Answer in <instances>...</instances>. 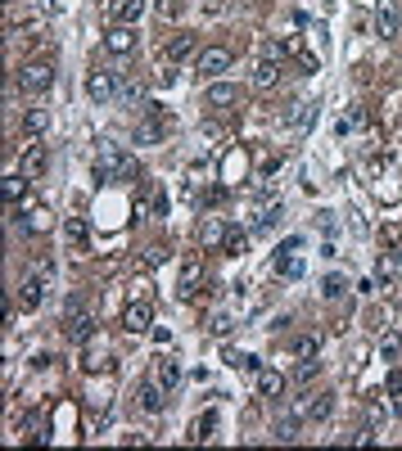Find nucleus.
I'll use <instances>...</instances> for the list:
<instances>
[{"instance_id":"nucleus-12","label":"nucleus","mask_w":402,"mask_h":451,"mask_svg":"<svg viewBox=\"0 0 402 451\" xmlns=\"http://www.w3.org/2000/svg\"><path fill=\"white\" fill-rule=\"evenodd\" d=\"M199 50V36L195 32H177L168 45H163V54H168V63H181V59H190V54Z\"/></svg>"},{"instance_id":"nucleus-13","label":"nucleus","mask_w":402,"mask_h":451,"mask_svg":"<svg viewBox=\"0 0 402 451\" xmlns=\"http://www.w3.org/2000/svg\"><path fill=\"white\" fill-rule=\"evenodd\" d=\"M294 411H299L303 420H325V415L334 411V397H330V392H312V397H308V402H299Z\"/></svg>"},{"instance_id":"nucleus-34","label":"nucleus","mask_w":402,"mask_h":451,"mask_svg":"<svg viewBox=\"0 0 402 451\" xmlns=\"http://www.w3.org/2000/svg\"><path fill=\"white\" fill-rule=\"evenodd\" d=\"M317 348H321V339H317V334H303V339L294 343V352H299V357H317Z\"/></svg>"},{"instance_id":"nucleus-21","label":"nucleus","mask_w":402,"mask_h":451,"mask_svg":"<svg viewBox=\"0 0 402 451\" xmlns=\"http://www.w3.org/2000/svg\"><path fill=\"white\" fill-rule=\"evenodd\" d=\"M258 388H262V397H281V392L290 388V379H285L281 370H262V379H258Z\"/></svg>"},{"instance_id":"nucleus-35","label":"nucleus","mask_w":402,"mask_h":451,"mask_svg":"<svg viewBox=\"0 0 402 451\" xmlns=\"http://www.w3.org/2000/svg\"><path fill=\"white\" fill-rule=\"evenodd\" d=\"M204 244H226V230L217 226V222H208L204 226Z\"/></svg>"},{"instance_id":"nucleus-6","label":"nucleus","mask_w":402,"mask_h":451,"mask_svg":"<svg viewBox=\"0 0 402 451\" xmlns=\"http://www.w3.org/2000/svg\"><path fill=\"white\" fill-rule=\"evenodd\" d=\"M118 72H109V68H91L86 72V95H91L95 104H109V100H118Z\"/></svg>"},{"instance_id":"nucleus-25","label":"nucleus","mask_w":402,"mask_h":451,"mask_svg":"<svg viewBox=\"0 0 402 451\" xmlns=\"http://www.w3.org/2000/svg\"><path fill=\"white\" fill-rule=\"evenodd\" d=\"M308 109H312V104H303V100H294V104H290V109H285V113H281V127H303V122H308Z\"/></svg>"},{"instance_id":"nucleus-4","label":"nucleus","mask_w":402,"mask_h":451,"mask_svg":"<svg viewBox=\"0 0 402 451\" xmlns=\"http://www.w3.org/2000/svg\"><path fill=\"white\" fill-rule=\"evenodd\" d=\"M45 167H50V149L41 145V136H27L23 153H18V171H23L27 181H41V176H45Z\"/></svg>"},{"instance_id":"nucleus-30","label":"nucleus","mask_w":402,"mask_h":451,"mask_svg":"<svg viewBox=\"0 0 402 451\" xmlns=\"http://www.w3.org/2000/svg\"><path fill=\"white\" fill-rule=\"evenodd\" d=\"M380 36H398V9L394 5L380 9Z\"/></svg>"},{"instance_id":"nucleus-16","label":"nucleus","mask_w":402,"mask_h":451,"mask_svg":"<svg viewBox=\"0 0 402 451\" xmlns=\"http://www.w3.org/2000/svg\"><path fill=\"white\" fill-rule=\"evenodd\" d=\"M140 14H145V0H113V5H109L113 23H131V27H136Z\"/></svg>"},{"instance_id":"nucleus-10","label":"nucleus","mask_w":402,"mask_h":451,"mask_svg":"<svg viewBox=\"0 0 402 451\" xmlns=\"http://www.w3.org/2000/svg\"><path fill=\"white\" fill-rule=\"evenodd\" d=\"M45 303V275H23L18 280V307L23 312H36Z\"/></svg>"},{"instance_id":"nucleus-42","label":"nucleus","mask_w":402,"mask_h":451,"mask_svg":"<svg viewBox=\"0 0 402 451\" xmlns=\"http://www.w3.org/2000/svg\"><path fill=\"white\" fill-rule=\"evenodd\" d=\"M158 14L163 18H177L181 14V0H158Z\"/></svg>"},{"instance_id":"nucleus-9","label":"nucleus","mask_w":402,"mask_h":451,"mask_svg":"<svg viewBox=\"0 0 402 451\" xmlns=\"http://www.w3.org/2000/svg\"><path fill=\"white\" fill-rule=\"evenodd\" d=\"M104 50L109 54H131L136 50V27L131 23H113L109 32H104Z\"/></svg>"},{"instance_id":"nucleus-18","label":"nucleus","mask_w":402,"mask_h":451,"mask_svg":"<svg viewBox=\"0 0 402 451\" xmlns=\"http://www.w3.org/2000/svg\"><path fill=\"white\" fill-rule=\"evenodd\" d=\"M50 131V109H27L23 113V136H45Z\"/></svg>"},{"instance_id":"nucleus-43","label":"nucleus","mask_w":402,"mask_h":451,"mask_svg":"<svg viewBox=\"0 0 402 451\" xmlns=\"http://www.w3.org/2000/svg\"><path fill=\"white\" fill-rule=\"evenodd\" d=\"M385 244H402V226H385Z\"/></svg>"},{"instance_id":"nucleus-38","label":"nucleus","mask_w":402,"mask_h":451,"mask_svg":"<svg viewBox=\"0 0 402 451\" xmlns=\"http://www.w3.org/2000/svg\"><path fill=\"white\" fill-rule=\"evenodd\" d=\"M231 330H235V321H231V316H213V334H217V339H226Z\"/></svg>"},{"instance_id":"nucleus-2","label":"nucleus","mask_w":402,"mask_h":451,"mask_svg":"<svg viewBox=\"0 0 402 451\" xmlns=\"http://www.w3.org/2000/svg\"><path fill=\"white\" fill-rule=\"evenodd\" d=\"M172 131V113L163 104H145L140 109V122H136V145H163Z\"/></svg>"},{"instance_id":"nucleus-31","label":"nucleus","mask_w":402,"mask_h":451,"mask_svg":"<svg viewBox=\"0 0 402 451\" xmlns=\"http://www.w3.org/2000/svg\"><path fill=\"white\" fill-rule=\"evenodd\" d=\"M321 293H325V298H343V293H348V280H343V275H325Z\"/></svg>"},{"instance_id":"nucleus-39","label":"nucleus","mask_w":402,"mask_h":451,"mask_svg":"<svg viewBox=\"0 0 402 451\" xmlns=\"http://www.w3.org/2000/svg\"><path fill=\"white\" fill-rule=\"evenodd\" d=\"M276 217H281V204H271L262 217H258V230H271V226H276Z\"/></svg>"},{"instance_id":"nucleus-40","label":"nucleus","mask_w":402,"mask_h":451,"mask_svg":"<svg viewBox=\"0 0 402 451\" xmlns=\"http://www.w3.org/2000/svg\"><path fill=\"white\" fill-rule=\"evenodd\" d=\"M145 262H149V266H163V262H168V248H163V244L145 248Z\"/></svg>"},{"instance_id":"nucleus-27","label":"nucleus","mask_w":402,"mask_h":451,"mask_svg":"<svg viewBox=\"0 0 402 451\" xmlns=\"http://www.w3.org/2000/svg\"><path fill=\"white\" fill-rule=\"evenodd\" d=\"M23 438H27V443H45V438H50V434H45V420H41V415H27Z\"/></svg>"},{"instance_id":"nucleus-14","label":"nucleus","mask_w":402,"mask_h":451,"mask_svg":"<svg viewBox=\"0 0 402 451\" xmlns=\"http://www.w3.org/2000/svg\"><path fill=\"white\" fill-rule=\"evenodd\" d=\"M235 100H240V86H231V82H213V86H208V95H204L208 109H231Z\"/></svg>"},{"instance_id":"nucleus-5","label":"nucleus","mask_w":402,"mask_h":451,"mask_svg":"<svg viewBox=\"0 0 402 451\" xmlns=\"http://www.w3.org/2000/svg\"><path fill=\"white\" fill-rule=\"evenodd\" d=\"M14 208L23 213V230H27V235H50V230H54V213L45 204H32V194H27L23 204H14Z\"/></svg>"},{"instance_id":"nucleus-37","label":"nucleus","mask_w":402,"mask_h":451,"mask_svg":"<svg viewBox=\"0 0 402 451\" xmlns=\"http://www.w3.org/2000/svg\"><path fill=\"white\" fill-rule=\"evenodd\" d=\"M385 392H389V397H402V370H389V379H385Z\"/></svg>"},{"instance_id":"nucleus-29","label":"nucleus","mask_w":402,"mask_h":451,"mask_svg":"<svg viewBox=\"0 0 402 451\" xmlns=\"http://www.w3.org/2000/svg\"><path fill=\"white\" fill-rule=\"evenodd\" d=\"M380 357H385V361H398L402 357V334H385V339H380Z\"/></svg>"},{"instance_id":"nucleus-23","label":"nucleus","mask_w":402,"mask_h":451,"mask_svg":"<svg viewBox=\"0 0 402 451\" xmlns=\"http://www.w3.org/2000/svg\"><path fill=\"white\" fill-rule=\"evenodd\" d=\"M27 185H32V181H27L23 171L5 176V199H9V204H23V199H27Z\"/></svg>"},{"instance_id":"nucleus-8","label":"nucleus","mask_w":402,"mask_h":451,"mask_svg":"<svg viewBox=\"0 0 402 451\" xmlns=\"http://www.w3.org/2000/svg\"><path fill=\"white\" fill-rule=\"evenodd\" d=\"M195 68L204 72V77L226 72V68H231V50H226V45H208V50H199V54H195Z\"/></svg>"},{"instance_id":"nucleus-3","label":"nucleus","mask_w":402,"mask_h":451,"mask_svg":"<svg viewBox=\"0 0 402 451\" xmlns=\"http://www.w3.org/2000/svg\"><path fill=\"white\" fill-rule=\"evenodd\" d=\"M18 86H23L27 95H45L54 86V63L50 59H32L18 68Z\"/></svg>"},{"instance_id":"nucleus-24","label":"nucleus","mask_w":402,"mask_h":451,"mask_svg":"<svg viewBox=\"0 0 402 451\" xmlns=\"http://www.w3.org/2000/svg\"><path fill=\"white\" fill-rule=\"evenodd\" d=\"M213 429H217V411H208V415L195 420V429H190V443H208V438H213Z\"/></svg>"},{"instance_id":"nucleus-7","label":"nucleus","mask_w":402,"mask_h":451,"mask_svg":"<svg viewBox=\"0 0 402 451\" xmlns=\"http://www.w3.org/2000/svg\"><path fill=\"white\" fill-rule=\"evenodd\" d=\"M64 334H68V343H91V334H95V312H82L77 303H68V321H64Z\"/></svg>"},{"instance_id":"nucleus-15","label":"nucleus","mask_w":402,"mask_h":451,"mask_svg":"<svg viewBox=\"0 0 402 451\" xmlns=\"http://www.w3.org/2000/svg\"><path fill=\"white\" fill-rule=\"evenodd\" d=\"M199 280H204V262H199V257H186V266H181V298H195Z\"/></svg>"},{"instance_id":"nucleus-28","label":"nucleus","mask_w":402,"mask_h":451,"mask_svg":"<svg viewBox=\"0 0 402 451\" xmlns=\"http://www.w3.org/2000/svg\"><path fill=\"white\" fill-rule=\"evenodd\" d=\"M321 375V361H312V357H303L299 361V370H294V383H312Z\"/></svg>"},{"instance_id":"nucleus-11","label":"nucleus","mask_w":402,"mask_h":451,"mask_svg":"<svg viewBox=\"0 0 402 451\" xmlns=\"http://www.w3.org/2000/svg\"><path fill=\"white\" fill-rule=\"evenodd\" d=\"M149 321H154V312H149L145 298H136V303L127 307V312H122V330H131V334H145Z\"/></svg>"},{"instance_id":"nucleus-19","label":"nucleus","mask_w":402,"mask_h":451,"mask_svg":"<svg viewBox=\"0 0 402 451\" xmlns=\"http://www.w3.org/2000/svg\"><path fill=\"white\" fill-rule=\"evenodd\" d=\"M86 239H91V226H86L82 217H68V222H64V244L86 248Z\"/></svg>"},{"instance_id":"nucleus-41","label":"nucleus","mask_w":402,"mask_h":451,"mask_svg":"<svg viewBox=\"0 0 402 451\" xmlns=\"http://www.w3.org/2000/svg\"><path fill=\"white\" fill-rule=\"evenodd\" d=\"M294 59H299V63H303V68H308V72H317V68H321V63H317V54H312V50H299V54H294Z\"/></svg>"},{"instance_id":"nucleus-44","label":"nucleus","mask_w":402,"mask_h":451,"mask_svg":"<svg viewBox=\"0 0 402 451\" xmlns=\"http://www.w3.org/2000/svg\"><path fill=\"white\" fill-rule=\"evenodd\" d=\"M226 9V0H204V14H222Z\"/></svg>"},{"instance_id":"nucleus-17","label":"nucleus","mask_w":402,"mask_h":451,"mask_svg":"<svg viewBox=\"0 0 402 451\" xmlns=\"http://www.w3.org/2000/svg\"><path fill=\"white\" fill-rule=\"evenodd\" d=\"M140 406H145L149 415H158V411L168 406V388H163V383H140Z\"/></svg>"},{"instance_id":"nucleus-22","label":"nucleus","mask_w":402,"mask_h":451,"mask_svg":"<svg viewBox=\"0 0 402 451\" xmlns=\"http://www.w3.org/2000/svg\"><path fill=\"white\" fill-rule=\"evenodd\" d=\"M299 411H290V415H281L276 420V443H294V438H299Z\"/></svg>"},{"instance_id":"nucleus-36","label":"nucleus","mask_w":402,"mask_h":451,"mask_svg":"<svg viewBox=\"0 0 402 451\" xmlns=\"http://www.w3.org/2000/svg\"><path fill=\"white\" fill-rule=\"evenodd\" d=\"M276 271L281 275H299L303 266H299V257H276Z\"/></svg>"},{"instance_id":"nucleus-20","label":"nucleus","mask_w":402,"mask_h":451,"mask_svg":"<svg viewBox=\"0 0 402 451\" xmlns=\"http://www.w3.org/2000/svg\"><path fill=\"white\" fill-rule=\"evenodd\" d=\"M276 82H281V63H276V59H262V63H258V68H253V86H262V91H271Z\"/></svg>"},{"instance_id":"nucleus-33","label":"nucleus","mask_w":402,"mask_h":451,"mask_svg":"<svg viewBox=\"0 0 402 451\" xmlns=\"http://www.w3.org/2000/svg\"><path fill=\"white\" fill-rule=\"evenodd\" d=\"M222 248H226V257H240L244 248H248V239L240 235V230H226V244H222Z\"/></svg>"},{"instance_id":"nucleus-32","label":"nucleus","mask_w":402,"mask_h":451,"mask_svg":"<svg viewBox=\"0 0 402 451\" xmlns=\"http://www.w3.org/2000/svg\"><path fill=\"white\" fill-rule=\"evenodd\" d=\"M380 280H385L389 289H398V257H394V253H389L385 262H380Z\"/></svg>"},{"instance_id":"nucleus-1","label":"nucleus","mask_w":402,"mask_h":451,"mask_svg":"<svg viewBox=\"0 0 402 451\" xmlns=\"http://www.w3.org/2000/svg\"><path fill=\"white\" fill-rule=\"evenodd\" d=\"M140 176V162L131 153H122V145L113 140H100V153H95V181H136Z\"/></svg>"},{"instance_id":"nucleus-26","label":"nucleus","mask_w":402,"mask_h":451,"mask_svg":"<svg viewBox=\"0 0 402 451\" xmlns=\"http://www.w3.org/2000/svg\"><path fill=\"white\" fill-rule=\"evenodd\" d=\"M158 383H163V388H168V392H172V388H177V383H181V366H177V361H172V357H168V361H158Z\"/></svg>"}]
</instances>
